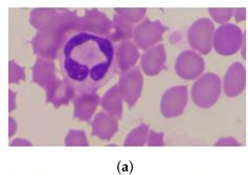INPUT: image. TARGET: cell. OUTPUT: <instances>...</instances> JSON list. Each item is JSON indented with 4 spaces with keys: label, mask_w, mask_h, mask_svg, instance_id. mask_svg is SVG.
I'll use <instances>...</instances> for the list:
<instances>
[{
    "label": "cell",
    "mask_w": 248,
    "mask_h": 175,
    "mask_svg": "<svg viewBox=\"0 0 248 175\" xmlns=\"http://www.w3.org/2000/svg\"><path fill=\"white\" fill-rule=\"evenodd\" d=\"M142 86L143 76L139 67L122 71L117 87H119L123 101H125L129 107L134 106L140 99Z\"/></svg>",
    "instance_id": "cell-9"
},
{
    "label": "cell",
    "mask_w": 248,
    "mask_h": 175,
    "mask_svg": "<svg viewBox=\"0 0 248 175\" xmlns=\"http://www.w3.org/2000/svg\"><path fill=\"white\" fill-rule=\"evenodd\" d=\"M140 59V50L136 45L130 41H125L119 45L116 50V61L122 71L132 69Z\"/></svg>",
    "instance_id": "cell-18"
},
{
    "label": "cell",
    "mask_w": 248,
    "mask_h": 175,
    "mask_svg": "<svg viewBox=\"0 0 248 175\" xmlns=\"http://www.w3.org/2000/svg\"><path fill=\"white\" fill-rule=\"evenodd\" d=\"M10 146L11 147H17V146H32L31 142H30L29 140H25V139H21V138H18L14 141H12L10 143Z\"/></svg>",
    "instance_id": "cell-29"
},
{
    "label": "cell",
    "mask_w": 248,
    "mask_h": 175,
    "mask_svg": "<svg viewBox=\"0 0 248 175\" xmlns=\"http://www.w3.org/2000/svg\"><path fill=\"white\" fill-rule=\"evenodd\" d=\"M93 135L103 141H110L119 130V123L114 116L110 115L106 111H101L93 120L91 123Z\"/></svg>",
    "instance_id": "cell-16"
},
{
    "label": "cell",
    "mask_w": 248,
    "mask_h": 175,
    "mask_svg": "<svg viewBox=\"0 0 248 175\" xmlns=\"http://www.w3.org/2000/svg\"><path fill=\"white\" fill-rule=\"evenodd\" d=\"M188 99V89L186 85H176L167 89L160 101L161 114L167 119L179 116L185 111Z\"/></svg>",
    "instance_id": "cell-8"
},
{
    "label": "cell",
    "mask_w": 248,
    "mask_h": 175,
    "mask_svg": "<svg viewBox=\"0 0 248 175\" xmlns=\"http://www.w3.org/2000/svg\"><path fill=\"white\" fill-rule=\"evenodd\" d=\"M246 69L241 62H234L228 67L223 79V90L228 98H234L244 92Z\"/></svg>",
    "instance_id": "cell-12"
},
{
    "label": "cell",
    "mask_w": 248,
    "mask_h": 175,
    "mask_svg": "<svg viewBox=\"0 0 248 175\" xmlns=\"http://www.w3.org/2000/svg\"><path fill=\"white\" fill-rule=\"evenodd\" d=\"M9 94V112H12L16 108V93L10 89Z\"/></svg>",
    "instance_id": "cell-30"
},
{
    "label": "cell",
    "mask_w": 248,
    "mask_h": 175,
    "mask_svg": "<svg viewBox=\"0 0 248 175\" xmlns=\"http://www.w3.org/2000/svg\"><path fill=\"white\" fill-rule=\"evenodd\" d=\"M79 18L76 12L67 9L40 8L31 10L30 23L40 33L64 36L67 32L77 29Z\"/></svg>",
    "instance_id": "cell-2"
},
{
    "label": "cell",
    "mask_w": 248,
    "mask_h": 175,
    "mask_svg": "<svg viewBox=\"0 0 248 175\" xmlns=\"http://www.w3.org/2000/svg\"><path fill=\"white\" fill-rule=\"evenodd\" d=\"M241 144L232 137H225L219 139L216 143H215V146H240Z\"/></svg>",
    "instance_id": "cell-27"
},
{
    "label": "cell",
    "mask_w": 248,
    "mask_h": 175,
    "mask_svg": "<svg viewBox=\"0 0 248 175\" xmlns=\"http://www.w3.org/2000/svg\"><path fill=\"white\" fill-rule=\"evenodd\" d=\"M63 43L62 35L48 33H38L31 39V48L39 58L54 60L57 58L58 50Z\"/></svg>",
    "instance_id": "cell-11"
},
{
    "label": "cell",
    "mask_w": 248,
    "mask_h": 175,
    "mask_svg": "<svg viewBox=\"0 0 248 175\" xmlns=\"http://www.w3.org/2000/svg\"><path fill=\"white\" fill-rule=\"evenodd\" d=\"M150 127L147 124H140L130 131L124 142V146H145L147 144Z\"/></svg>",
    "instance_id": "cell-21"
},
{
    "label": "cell",
    "mask_w": 248,
    "mask_h": 175,
    "mask_svg": "<svg viewBox=\"0 0 248 175\" xmlns=\"http://www.w3.org/2000/svg\"><path fill=\"white\" fill-rule=\"evenodd\" d=\"M113 30L110 38L114 41H124L128 40L131 37H133L134 34V28L132 27V23L127 21L125 18L122 16L115 14L113 16Z\"/></svg>",
    "instance_id": "cell-20"
},
{
    "label": "cell",
    "mask_w": 248,
    "mask_h": 175,
    "mask_svg": "<svg viewBox=\"0 0 248 175\" xmlns=\"http://www.w3.org/2000/svg\"><path fill=\"white\" fill-rule=\"evenodd\" d=\"M63 67L69 79L99 82L106 77L114 59V48L109 39L88 33L70 37L63 48Z\"/></svg>",
    "instance_id": "cell-1"
},
{
    "label": "cell",
    "mask_w": 248,
    "mask_h": 175,
    "mask_svg": "<svg viewBox=\"0 0 248 175\" xmlns=\"http://www.w3.org/2000/svg\"><path fill=\"white\" fill-rule=\"evenodd\" d=\"M64 145L67 147H79V146H89L86 133L83 130H76L71 129L68 131L64 140Z\"/></svg>",
    "instance_id": "cell-23"
},
{
    "label": "cell",
    "mask_w": 248,
    "mask_h": 175,
    "mask_svg": "<svg viewBox=\"0 0 248 175\" xmlns=\"http://www.w3.org/2000/svg\"><path fill=\"white\" fill-rule=\"evenodd\" d=\"M244 32L237 24L225 23L215 31L213 48L221 56H232L244 47Z\"/></svg>",
    "instance_id": "cell-4"
},
{
    "label": "cell",
    "mask_w": 248,
    "mask_h": 175,
    "mask_svg": "<svg viewBox=\"0 0 248 175\" xmlns=\"http://www.w3.org/2000/svg\"><path fill=\"white\" fill-rule=\"evenodd\" d=\"M203 58L194 50H185L177 57L175 62V71L181 79L195 80L204 71Z\"/></svg>",
    "instance_id": "cell-10"
},
{
    "label": "cell",
    "mask_w": 248,
    "mask_h": 175,
    "mask_svg": "<svg viewBox=\"0 0 248 175\" xmlns=\"http://www.w3.org/2000/svg\"><path fill=\"white\" fill-rule=\"evenodd\" d=\"M25 80L24 69L20 65L14 61L11 60L9 62V82L12 83H19Z\"/></svg>",
    "instance_id": "cell-25"
},
{
    "label": "cell",
    "mask_w": 248,
    "mask_h": 175,
    "mask_svg": "<svg viewBox=\"0 0 248 175\" xmlns=\"http://www.w3.org/2000/svg\"><path fill=\"white\" fill-rule=\"evenodd\" d=\"M46 92V103H50L55 107L68 105L74 99L75 90L67 80H62L57 77L49 85L45 88Z\"/></svg>",
    "instance_id": "cell-13"
},
{
    "label": "cell",
    "mask_w": 248,
    "mask_h": 175,
    "mask_svg": "<svg viewBox=\"0 0 248 175\" xmlns=\"http://www.w3.org/2000/svg\"><path fill=\"white\" fill-rule=\"evenodd\" d=\"M147 145L148 146H165L164 132L150 130L148 140H147Z\"/></svg>",
    "instance_id": "cell-26"
},
{
    "label": "cell",
    "mask_w": 248,
    "mask_h": 175,
    "mask_svg": "<svg viewBox=\"0 0 248 175\" xmlns=\"http://www.w3.org/2000/svg\"><path fill=\"white\" fill-rule=\"evenodd\" d=\"M77 30L81 33H88L96 36H111L113 30V22L109 17L96 9L86 10L84 15L79 18Z\"/></svg>",
    "instance_id": "cell-6"
},
{
    "label": "cell",
    "mask_w": 248,
    "mask_h": 175,
    "mask_svg": "<svg viewBox=\"0 0 248 175\" xmlns=\"http://www.w3.org/2000/svg\"><path fill=\"white\" fill-rule=\"evenodd\" d=\"M167 62V53L164 44H157L147 49L141 56L140 68L149 77L157 76L164 69Z\"/></svg>",
    "instance_id": "cell-14"
},
{
    "label": "cell",
    "mask_w": 248,
    "mask_h": 175,
    "mask_svg": "<svg viewBox=\"0 0 248 175\" xmlns=\"http://www.w3.org/2000/svg\"><path fill=\"white\" fill-rule=\"evenodd\" d=\"M222 90L221 79L218 75L207 73L202 75L194 83L191 90L192 99L198 107L210 108L217 103Z\"/></svg>",
    "instance_id": "cell-3"
},
{
    "label": "cell",
    "mask_w": 248,
    "mask_h": 175,
    "mask_svg": "<svg viewBox=\"0 0 248 175\" xmlns=\"http://www.w3.org/2000/svg\"><path fill=\"white\" fill-rule=\"evenodd\" d=\"M168 30L166 25L159 20L145 19L134 29L133 39L135 45L141 49H149L162 40L165 32Z\"/></svg>",
    "instance_id": "cell-7"
},
{
    "label": "cell",
    "mask_w": 248,
    "mask_h": 175,
    "mask_svg": "<svg viewBox=\"0 0 248 175\" xmlns=\"http://www.w3.org/2000/svg\"><path fill=\"white\" fill-rule=\"evenodd\" d=\"M101 104L106 112L117 120L123 115V99L117 85L110 87L103 95Z\"/></svg>",
    "instance_id": "cell-19"
},
{
    "label": "cell",
    "mask_w": 248,
    "mask_h": 175,
    "mask_svg": "<svg viewBox=\"0 0 248 175\" xmlns=\"http://www.w3.org/2000/svg\"><path fill=\"white\" fill-rule=\"evenodd\" d=\"M115 14L125 18L130 23H138L141 21L143 17L147 14L146 8H138V9H126V8H116Z\"/></svg>",
    "instance_id": "cell-22"
},
{
    "label": "cell",
    "mask_w": 248,
    "mask_h": 175,
    "mask_svg": "<svg viewBox=\"0 0 248 175\" xmlns=\"http://www.w3.org/2000/svg\"><path fill=\"white\" fill-rule=\"evenodd\" d=\"M233 10L234 9L232 8H210L208 9V13H210V15L215 22L225 24L230 21V19H232V17L233 16Z\"/></svg>",
    "instance_id": "cell-24"
},
{
    "label": "cell",
    "mask_w": 248,
    "mask_h": 175,
    "mask_svg": "<svg viewBox=\"0 0 248 175\" xmlns=\"http://www.w3.org/2000/svg\"><path fill=\"white\" fill-rule=\"evenodd\" d=\"M17 131V123L15 121L14 118H12L10 116L9 118V138H13V135H14Z\"/></svg>",
    "instance_id": "cell-31"
},
{
    "label": "cell",
    "mask_w": 248,
    "mask_h": 175,
    "mask_svg": "<svg viewBox=\"0 0 248 175\" xmlns=\"http://www.w3.org/2000/svg\"><path fill=\"white\" fill-rule=\"evenodd\" d=\"M101 99L97 94L86 92L75 100L74 118L81 122H89L99 107Z\"/></svg>",
    "instance_id": "cell-15"
},
{
    "label": "cell",
    "mask_w": 248,
    "mask_h": 175,
    "mask_svg": "<svg viewBox=\"0 0 248 175\" xmlns=\"http://www.w3.org/2000/svg\"><path fill=\"white\" fill-rule=\"evenodd\" d=\"M233 17L237 22L244 21L246 19V9L245 8H238L233 10Z\"/></svg>",
    "instance_id": "cell-28"
},
{
    "label": "cell",
    "mask_w": 248,
    "mask_h": 175,
    "mask_svg": "<svg viewBox=\"0 0 248 175\" xmlns=\"http://www.w3.org/2000/svg\"><path fill=\"white\" fill-rule=\"evenodd\" d=\"M215 24L207 18H200L193 22L187 31V41L192 48L201 55H208L213 48Z\"/></svg>",
    "instance_id": "cell-5"
},
{
    "label": "cell",
    "mask_w": 248,
    "mask_h": 175,
    "mask_svg": "<svg viewBox=\"0 0 248 175\" xmlns=\"http://www.w3.org/2000/svg\"><path fill=\"white\" fill-rule=\"evenodd\" d=\"M32 81L38 86L46 88L56 78V65L53 60L38 58L31 70Z\"/></svg>",
    "instance_id": "cell-17"
}]
</instances>
